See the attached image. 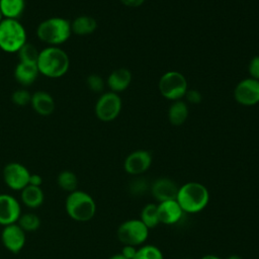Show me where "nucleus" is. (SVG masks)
<instances>
[{"mask_svg": "<svg viewBox=\"0 0 259 259\" xmlns=\"http://www.w3.org/2000/svg\"><path fill=\"white\" fill-rule=\"evenodd\" d=\"M36 66L39 74L49 78H60L68 72L70 59L60 47H47L39 52Z\"/></svg>", "mask_w": 259, "mask_h": 259, "instance_id": "1", "label": "nucleus"}, {"mask_svg": "<svg viewBox=\"0 0 259 259\" xmlns=\"http://www.w3.org/2000/svg\"><path fill=\"white\" fill-rule=\"evenodd\" d=\"M117 239L123 245L139 246L145 243L149 236V229L139 219H131L119 225Z\"/></svg>", "mask_w": 259, "mask_h": 259, "instance_id": "7", "label": "nucleus"}, {"mask_svg": "<svg viewBox=\"0 0 259 259\" xmlns=\"http://www.w3.org/2000/svg\"><path fill=\"white\" fill-rule=\"evenodd\" d=\"M18 53V58L19 62L22 63H27V64H36L39 51L31 44L26 42L23 45L20 50L17 52Z\"/></svg>", "mask_w": 259, "mask_h": 259, "instance_id": "26", "label": "nucleus"}, {"mask_svg": "<svg viewBox=\"0 0 259 259\" xmlns=\"http://www.w3.org/2000/svg\"><path fill=\"white\" fill-rule=\"evenodd\" d=\"M248 71H249V75L251 76L250 78H253L259 81V56L252 58L248 66Z\"/></svg>", "mask_w": 259, "mask_h": 259, "instance_id": "30", "label": "nucleus"}, {"mask_svg": "<svg viewBox=\"0 0 259 259\" xmlns=\"http://www.w3.org/2000/svg\"><path fill=\"white\" fill-rule=\"evenodd\" d=\"M108 259H126V258L121 253H119V254H114V255L110 256Z\"/></svg>", "mask_w": 259, "mask_h": 259, "instance_id": "37", "label": "nucleus"}, {"mask_svg": "<svg viewBox=\"0 0 259 259\" xmlns=\"http://www.w3.org/2000/svg\"><path fill=\"white\" fill-rule=\"evenodd\" d=\"M132 82V73L128 69L119 68L110 73L107 78V85L114 93L124 91Z\"/></svg>", "mask_w": 259, "mask_h": 259, "instance_id": "18", "label": "nucleus"}, {"mask_svg": "<svg viewBox=\"0 0 259 259\" xmlns=\"http://www.w3.org/2000/svg\"><path fill=\"white\" fill-rule=\"evenodd\" d=\"M11 100L14 104L18 106H24L30 103L31 100V94L24 88L15 90L11 95Z\"/></svg>", "mask_w": 259, "mask_h": 259, "instance_id": "28", "label": "nucleus"}, {"mask_svg": "<svg viewBox=\"0 0 259 259\" xmlns=\"http://www.w3.org/2000/svg\"><path fill=\"white\" fill-rule=\"evenodd\" d=\"M65 209L72 220L84 223L90 221L95 215L96 203L89 193L75 190L66 197Z\"/></svg>", "mask_w": 259, "mask_h": 259, "instance_id": "4", "label": "nucleus"}, {"mask_svg": "<svg viewBox=\"0 0 259 259\" xmlns=\"http://www.w3.org/2000/svg\"><path fill=\"white\" fill-rule=\"evenodd\" d=\"M188 107L187 104L182 100L173 101L168 109V118L171 124L181 125L185 122L188 117Z\"/></svg>", "mask_w": 259, "mask_h": 259, "instance_id": "22", "label": "nucleus"}, {"mask_svg": "<svg viewBox=\"0 0 259 259\" xmlns=\"http://www.w3.org/2000/svg\"><path fill=\"white\" fill-rule=\"evenodd\" d=\"M2 19H3V17H2V14H1V12H0V22H1Z\"/></svg>", "mask_w": 259, "mask_h": 259, "instance_id": "39", "label": "nucleus"}, {"mask_svg": "<svg viewBox=\"0 0 259 259\" xmlns=\"http://www.w3.org/2000/svg\"><path fill=\"white\" fill-rule=\"evenodd\" d=\"M133 259H164L162 251L154 245H145L137 250Z\"/></svg>", "mask_w": 259, "mask_h": 259, "instance_id": "27", "label": "nucleus"}, {"mask_svg": "<svg viewBox=\"0 0 259 259\" xmlns=\"http://www.w3.org/2000/svg\"><path fill=\"white\" fill-rule=\"evenodd\" d=\"M20 215L21 206L19 201L10 194H0V225L5 227L16 224Z\"/></svg>", "mask_w": 259, "mask_h": 259, "instance_id": "12", "label": "nucleus"}, {"mask_svg": "<svg viewBox=\"0 0 259 259\" xmlns=\"http://www.w3.org/2000/svg\"><path fill=\"white\" fill-rule=\"evenodd\" d=\"M57 183L62 190L70 193L77 190L78 178L74 172L70 170H64L59 173L57 177Z\"/></svg>", "mask_w": 259, "mask_h": 259, "instance_id": "24", "label": "nucleus"}, {"mask_svg": "<svg viewBox=\"0 0 259 259\" xmlns=\"http://www.w3.org/2000/svg\"><path fill=\"white\" fill-rule=\"evenodd\" d=\"M30 172L21 163L10 162L3 168V180L12 190L21 191L28 185Z\"/></svg>", "mask_w": 259, "mask_h": 259, "instance_id": "9", "label": "nucleus"}, {"mask_svg": "<svg viewBox=\"0 0 259 259\" xmlns=\"http://www.w3.org/2000/svg\"><path fill=\"white\" fill-rule=\"evenodd\" d=\"M30 104L33 110L42 116L52 114L55 110L56 103L53 96L46 91H36L31 95Z\"/></svg>", "mask_w": 259, "mask_h": 259, "instance_id": "16", "label": "nucleus"}, {"mask_svg": "<svg viewBox=\"0 0 259 259\" xmlns=\"http://www.w3.org/2000/svg\"><path fill=\"white\" fill-rule=\"evenodd\" d=\"M132 191L133 192H142L144 193L146 188H147V184L143 179H137L135 181H133L132 185H131Z\"/></svg>", "mask_w": 259, "mask_h": 259, "instance_id": "32", "label": "nucleus"}, {"mask_svg": "<svg viewBox=\"0 0 259 259\" xmlns=\"http://www.w3.org/2000/svg\"><path fill=\"white\" fill-rule=\"evenodd\" d=\"M158 88L163 97L168 100H180L188 90L185 77L177 71H168L159 80Z\"/></svg>", "mask_w": 259, "mask_h": 259, "instance_id": "6", "label": "nucleus"}, {"mask_svg": "<svg viewBox=\"0 0 259 259\" xmlns=\"http://www.w3.org/2000/svg\"><path fill=\"white\" fill-rule=\"evenodd\" d=\"M20 200L29 208H37L44 203L45 194L40 186L28 184L20 191Z\"/></svg>", "mask_w": 259, "mask_h": 259, "instance_id": "19", "label": "nucleus"}, {"mask_svg": "<svg viewBox=\"0 0 259 259\" xmlns=\"http://www.w3.org/2000/svg\"><path fill=\"white\" fill-rule=\"evenodd\" d=\"M157 206L160 224L174 225L178 223L183 215V210L176 199L159 202Z\"/></svg>", "mask_w": 259, "mask_h": 259, "instance_id": "15", "label": "nucleus"}, {"mask_svg": "<svg viewBox=\"0 0 259 259\" xmlns=\"http://www.w3.org/2000/svg\"><path fill=\"white\" fill-rule=\"evenodd\" d=\"M42 183V178L40 175L38 174H31L30 173V176H29V181H28V184L29 185H33V186H40Z\"/></svg>", "mask_w": 259, "mask_h": 259, "instance_id": "34", "label": "nucleus"}, {"mask_svg": "<svg viewBox=\"0 0 259 259\" xmlns=\"http://www.w3.org/2000/svg\"><path fill=\"white\" fill-rule=\"evenodd\" d=\"M17 225L26 233V232H34L40 227V219L37 214L33 212H25L21 213L17 221Z\"/></svg>", "mask_w": 259, "mask_h": 259, "instance_id": "25", "label": "nucleus"}, {"mask_svg": "<svg viewBox=\"0 0 259 259\" xmlns=\"http://www.w3.org/2000/svg\"><path fill=\"white\" fill-rule=\"evenodd\" d=\"M235 100L244 106H252L259 103V81L246 78L240 81L234 90Z\"/></svg>", "mask_w": 259, "mask_h": 259, "instance_id": "10", "label": "nucleus"}, {"mask_svg": "<svg viewBox=\"0 0 259 259\" xmlns=\"http://www.w3.org/2000/svg\"><path fill=\"white\" fill-rule=\"evenodd\" d=\"M26 30L18 19L3 18L0 22V49L6 53H17L25 45Z\"/></svg>", "mask_w": 259, "mask_h": 259, "instance_id": "5", "label": "nucleus"}, {"mask_svg": "<svg viewBox=\"0 0 259 259\" xmlns=\"http://www.w3.org/2000/svg\"><path fill=\"white\" fill-rule=\"evenodd\" d=\"M121 99L117 93L112 91L100 95L95 104V115L101 121H112L120 113Z\"/></svg>", "mask_w": 259, "mask_h": 259, "instance_id": "8", "label": "nucleus"}, {"mask_svg": "<svg viewBox=\"0 0 259 259\" xmlns=\"http://www.w3.org/2000/svg\"><path fill=\"white\" fill-rule=\"evenodd\" d=\"M200 259H222V258H220L219 256L213 255V254H206V255L202 256Z\"/></svg>", "mask_w": 259, "mask_h": 259, "instance_id": "36", "label": "nucleus"}, {"mask_svg": "<svg viewBox=\"0 0 259 259\" xmlns=\"http://www.w3.org/2000/svg\"><path fill=\"white\" fill-rule=\"evenodd\" d=\"M152 164V155L146 150H137L128 154L124 160L123 168L131 175L145 173Z\"/></svg>", "mask_w": 259, "mask_h": 259, "instance_id": "13", "label": "nucleus"}, {"mask_svg": "<svg viewBox=\"0 0 259 259\" xmlns=\"http://www.w3.org/2000/svg\"><path fill=\"white\" fill-rule=\"evenodd\" d=\"M226 259H242V258L240 256H238V255H231V256H229Z\"/></svg>", "mask_w": 259, "mask_h": 259, "instance_id": "38", "label": "nucleus"}, {"mask_svg": "<svg viewBox=\"0 0 259 259\" xmlns=\"http://www.w3.org/2000/svg\"><path fill=\"white\" fill-rule=\"evenodd\" d=\"M183 259H190V258H183Z\"/></svg>", "mask_w": 259, "mask_h": 259, "instance_id": "40", "label": "nucleus"}, {"mask_svg": "<svg viewBox=\"0 0 259 259\" xmlns=\"http://www.w3.org/2000/svg\"><path fill=\"white\" fill-rule=\"evenodd\" d=\"M72 32L77 35H88L97 28V21L89 15H80L71 22Z\"/></svg>", "mask_w": 259, "mask_h": 259, "instance_id": "20", "label": "nucleus"}, {"mask_svg": "<svg viewBox=\"0 0 259 259\" xmlns=\"http://www.w3.org/2000/svg\"><path fill=\"white\" fill-rule=\"evenodd\" d=\"M39 72L36 64L19 62L14 69V78L22 86L26 87L35 82Z\"/></svg>", "mask_w": 259, "mask_h": 259, "instance_id": "17", "label": "nucleus"}, {"mask_svg": "<svg viewBox=\"0 0 259 259\" xmlns=\"http://www.w3.org/2000/svg\"><path fill=\"white\" fill-rule=\"evenodd\" d=\"M187 99V101H189L190 103L192 104H198L201 102L202 100V96H201V93L195 89H190V90H187L185 95H184Z\"/></svg>", "mask_w": 259, "mask_h": 259, "instance_id": "31", "label": "nucleus"}, {"mask_svg": "<svg viewBox=\"0 0 259 259\" xmlns=\"http://www.w3.org/2000/svg\"><path fill=\"white\" fill-rule=\"evenodd\" d=\"M123 5L128 7H139L141 6L145 0H119Z\"/></svg>", "mask_w": 259, "mask_h": 259, "instance_id": "35", "label": "nucleus"}, {"mask_svg": "<svg viewBox=\"0 0 259 259\" xmlns=\"http://www.w3.org/2000/svg\"><path fill=\"white\" fill-rule=\"evenodd\" d=\"M140 220L145 224V226L151 230L156 228L159 224V217H158V206L155 203H148L146 204L142 211Z\"/></svg>", "mask_w": 259, "mask_h": 259, "instance_id": "23", "label": "nucleus"}, {"mask_svg": "<svg viewBox=\"0 0 259 259\" xmlns=\"http://www.w3.org/2000/svg\"><path fill=\"white\" fill-rule=\"evenodd\" d=\"M24 9L25 0H0V12L3 18L18 19Z\"/></svg>", "mask_w": 259, "mask_h": 259, "instance_id": "21", "label": "nucleus"}, {"mask_svg": "<svg viewBox=\"0 0 259 259\" xmlns=\"http://www.w3.org/2000/svg\"><path fill=\"white\" fill-rule=\"evenodd\" d=\"M72 34L71 21L63 17H50L36 27V36L48 47H59L66 42Z\"/></svg>", "mask_w": 259, "mask_h": 259, "instance_id": "3", "label": "nucleus"}, {"mask_svg": "<svg viewBox=\"0 0 259 259\" xmlns=\"http://www.w3.org/2000/svg\"><path fill=\"white\" fill-rule=\"evenodd\" d=\"M137 250L135 246L132 245H123L121 249V254L126 258V259H133L137 253Z\"/></svg>", "mask_w": 259, "mask_h": 259, "instance_id": "33", "label": "nucleus"}, {"mask_svg": "<svg viewBox=\"0 0 259 259\" xmlns=\"http://www.w3.org/2000/svg\"><path fill=\"white\" fill-rule=\"evenodd\" d=\"M176 201L183 212L197 213L206 207L209 201V192L203 184L190 181L179 187Z\"/></svg>", "mask_w": 259, "mask_h": 259, "instance_id": "2", "label": "nucleus"}, {"mask_svg": "<svg viewBox=\"0 0 259 259\" xmlns=\"http://www.w3.org/2000/svg\"><path fill=\"white\" fill-rule=\"evenodd\" d=\"M178 189L179 187L174 181L165 177L156 179L151 186V192L159 202L176 199Z\"/></svg>", "mask_w": 259, "mask_h": 259, "instance_id": "14", "label": "nucleus"}, {"mask_svg": "<svg viewBox=\"0 0 259 259\" xmlns=\"http://www.w3.org/2000/svg\"><path fill=\"white\" fill-rule=\"evenodd\" d=\"M86 84L88 88L93 92H101L104 88V81L101 76L97 74H91L86 79Z\"/></svg>", "mask_w": 259, "mask_h": 259, "instance_id": "29", "label": "nucleus"}, {"mask_svg": "<svg viewBox=\"0 0 259 259\" xmlns=\"http://www.w3.org/2000/svg\"><path fill=\"white\" fill-rule=\"evenodd\" d=\"M1 241L3 246L11 253H18L25 245V232L16 224L3 227L1 232Z\"/></svg>", "mask_w": 259, "mask_h": 259, "instance_id": "11", "label": "nucleus"}]
</instances>
